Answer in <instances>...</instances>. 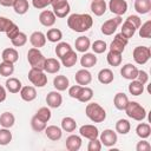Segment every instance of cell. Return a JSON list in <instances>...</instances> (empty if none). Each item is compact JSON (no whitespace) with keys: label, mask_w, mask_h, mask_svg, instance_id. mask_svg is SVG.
<instances>
[{"label":"cell","mask_w":151,"mask_h":151,"mask_svg":"<svg viewBox=\"0 0 151 151\" xmlns=\"http://www.w3.org/2000/svg\"><path fill=\"white\" fill-rule=\"evenodd\" d=\"M93 25V19L87 13H74L67 18V26L74 32H86Z\"/></svg>","instance_id":"1"},{"label":"cell","mask_w":151,"mask_h":151,"mask_svg":"<svg viewBox=\"0 0 151 151\" xmlns=\"http://www.w3.org/2000/svg\"><path fill=\"white\" fill-rule=\"evenodd\" d=\"M85 113L93 123H103L106 119V111L97 103H90L85 107Z\"/></svg>","instance_id":"2"},{"label":"cell","mask_w":151,"mask_h":151,"mask_svg":"<svg viewBox=\"0 0 151 151\" xmlns=\"http://www.w3.org/2000/svg\"><path fill=\"white\" fill-rule=\"evenodd\" d=\"M142 25V20L137 15H129L127 19L124 21L123 26H122V34L126 38L130 39L134 35L136 31L139 28V26Z\"/></svg>","instance_id":"3"},{"label":"cell","mask_w":151,"mask_h":151,"mask_svg":"<svg viewBox=\"0 0 151 151\" xmlns=\"http://www.w3.org/2000/svg\"><path fill=\"white\" fill-rule=\"evenodd\" d=\"M27 60H28V64L31 65V68L44 71L46 58L44 57V54L40 52L39 48H35V47L29 48L27 52Z\"/></svg>","instance_id":"4"},{"label":"cell","mask_w":151,"mask_h":151,"mask_svg":"<svg viewBox=\"0 0 151 151\" xmlns=\"http://www.w3.org/2000/svg\"><path fill=\"white\" fill-rule=\"evenodd\" d=\"M125 112L129 118H132L137 122H142L146 117V110L137 101H129L125 107Z\"/></svg>","instance_id":"5"},{"label":"cell","mask_w":151,"mask_h":151,"mask_svg":"<svg viewBox=\"0 0 151 151\" xmlns=\"http://www.w3.org/2000/svg\"><path fill=\"white\" fill-rule=\"evenodd\" d=\"M28 80L35 86V87H44L47 84V76L41 70L31 68L28 71Z\"/></svg>","instance_id":"6"},{"label":"cell","mask_w":151,"mask_h":151,"mask_svg":"<svg viewBox=\"0 0 151 151\" xmlns=\"http://www.w3.org/2000/svg\"><path fill=\"white\" fill-rule=\"evenodd\" d=\"M51 5L53 8V13L57 18H65L71 11L67 0H52Z\"/></svg>","instance_id":"7"},{"label":"cell","mask_w":151,"mask_h":151,"mask_svg":"<svg viewBox=\"0 0 151 151\" xmlns=\"http://www.w3.org/2000/svg\"><path fill=\"white\" fill-rule=\"evenodd\" d=\"M132 55H133L134 61L138 65H144L149 61V59L151 57V51L146 46H137V47H134Z\"/></svg>","instance_id":"8"},{"label":"cell","mask_w":151,"mask_h":151,"mask_svg":"<svg viewBox=\"0 0 151 151\" xmlns=\"http://www.w3.org/2000/svg\"><path fill=\"white\" fill-rule=\"evenodd\" d=\"M122 21H123V19H122V17H119V15H117V17H114V18H112V19L106 20V21L101 25V27H100L101 33H103L104 35H111V34H113V33L116 32V29L118 28V26L122 24Z\"/></svg>","instance_id":"9"},{"label":"cell","mask_w":151,"mask_h":151,"mask_svg":"<svg viewBox=\"0 0 151 151\" xmlns=\"http://www.w3.org/2000/svg\"><path fill=\"white\" fill-rule=\"evenodd\" d=\"M127 42H129V39H126L122 33H118L114 35V38L110 45V51L117 52V53H123Z\"/></svg>","instance_id":"10"},{"label":"cell","mask_w":151,"mask_h":151,"mask_svg":"<svg viewBox=\"0 0 151 151\" xmlns=\"http://www.w3.org/2000/svg\"><path fill=\"white\" fill-rule=\"evenodd\" d=\"M117 132H114L113 130L106 129L100 133V143L101 145L106 146V147H111L117 143Z\"/></svg>","instance_id":"11"},{"label":"cell","mask_w":151,"mask_h":151,"mask_svg":"<svg viewBox=\"0 0 151 151\" xmlns=\"http://www.w3.org/2000/svg\"><path fill=\"white\" fill-rule=\"evenodd\" d=\"M109 9L113 14L122 17L127 11V2L125 0H110V2H109Z\"/></svg>","instance_id":"12"},{"label":"cell","mask_w":151,"mask_h":151,"mask_svg":"<svg viewBox=\"0 0 151 151\" xmlns=\"http://www.w3.org/2000/svg\"><path fill=\"white\" fill-rule=\"evenodd\" d=\"M61 103H63V97L59 93V91H51L46 96V104L48 107L58 109V107H60Z\"/></svg>","instance_id":"13"},{"label":"cell","mask_w":151,"mask_h":151,"mask_svg":"<svg viewBox=\"0 0 151 151\" xmlns=\"http://www.w3.org/2000/svg\"><path fill=\"white\" fill-rule=\"evenodd\" d=\"M55 20H57V17L54 15L53 11H48V9H45L42 11L40 14H39V21L42 26L45 27H51L55 24Z\"/></svg>","instance_id":"14"},{"label":"cell","mask_w":151,"mask_h":151,"mask_svg":"<svg viewBox=\"0 0 151 151\" xmlns=\"http://www.w3.org/2000/svg\"><path fill=\"white\" fill-rule=\"evenodd\" d=\"M79 133H80L81 137H85L87 139H94V138H98L99 137L98 129L94 125H91V124H86V125L80 126Z\"/></svg>","instance_id":"15"},{"label":"cell","mask_w":151,"mask_h":151,"mask_svg":"<svg viewBox=\"0 0 151 151\" xmlns=\"http://www.w3.org/2000/svg\"><path fill=\"white\" fill-rule=\"evenodd\" d=\"M74 79H76V83L78 85H81V86H86L91 83L92 80V76L90 73V71H87L86 68H81L79 70L76 76H74Z\"/></svg>","instance_id":"16"},{"label":"cell","mask_w":151,"mask_h":151,"mask_svg":"<svg viewBox=\"0 0 151 151\" xmlns=\"http://www.w3.org/2000/svg\"><path fill=\"white\" fill-rule=\"evenodd\" d=\"M29 42L33 47L35 48H40V47H44L45 44H46V35L40 32V31H35L31 34L29 37Z\"/></svg>","instance_id":"17"},{"label":"cell","mask_w":151,"mask_h":151,"mask_svg":"<svg viewBox=\"0 0 151 151\" xmlns=\"http://www.w3.org/2000/svg\"><path fill=\"white\" fill-rule=\"evenodd\" d=\"M120 74L123 78H125L127 80H133L137 78L138 68L133 64H125L120 70Z\"/></svg>","instance_id":"18"},{"label":"cell","mask_w":151,"mask_h":151,"mask_svg":"<svg viewBox=\"0 0 151 151\" xmlns=\"http://www.w3.org/2000/svg\"><path fill=\"white\" fill-rule=\"evenodd\" d=\"M45 134L48 139L53 140V142H57L63 136V130L59 127V126H55V125H50V126H46L45 127Z\"/></svg>","instance_id":"19"},{"label":"cell","mask_w":151,"mask_h":151,"mask_svg":"<svg viewBox=\"0 0 151 151\" xmlns=\"http://www.w3.org/2000/svg\"><path fill=\"white\" fill-rule=\"evenodd\" d=\"M81 147V138L77 134H71L66 138V149L68 151H78Z\"/></svg>","instance_id":"20"},{"label":"cell","mask_w":151,"mask_h":151,"mask_svg":"<svg viewBox=\"0 0 151 151\" xmlns=\"http://www.w3.org/2000/svg\"><path fill=\"white\" fill-rule=\"evenodd\" d=\"M44 71L50 74H54L60 71V63L54 58H46Z\"/></svg>","instance_id":"21"},{"label":"cell","mask_w":151,"mask_h":151,"mask_svg":"<svg viewBox=\"0 0 151 151\" xmlns=\"http://www.w3.org/2000/svg\"><path fill=\"white\" fill-rule=\"evenodd\" d=\"M107 5L105 2V0H93L91 2V11L94 15L100 17L106 12Z\"/></svg>","instance_id":"22"},{"label":"cell","mask_w":151,"mask_h":151,"mask_svg":"<svg viewBox=\"0 0 151 151\" xmlns=\"http://www.w3.org/2000/svg\"><path fill=\"white\" fill-rule=\"evenodd\" d=\"M74 47L78 52H81V53H85L90 47H91V41L87 37H78L74 41Z\"/></svg>","instance_id":"23"},{"label":"cell","mask_w":151,"mask_h":151,"mask_svg":"<svg viewBox=\"0 0 151 151\" xmlns=\"http://www.w3.org/2000/svg\"><path fill=\"white\" fill-rule=\"evenodd\" d=\"M20 97L25 101H33L37 98V91L33 86H24L20 90Z\"/></svg>","instance_id":"24"},{"label":"cell","mask_w":151,"mask_h":151,"mask_svg":"<svg viewBox=\"0 0 151 151\" xmlns=\"http://www.w3.org/2000/svg\"><path fill=\"white\" fill-rule=\"evenodd\" d=\"M127 103H129V98H127V96H126L125 93H123V92H118V93L114 96V98H113V105H114V107H116L117 110H120V111L125 110Z\"/></svg>","instance_id":"25"},{"label":"cell","mask_w":151,"mask_h":151,"mask_svg":"<svg viewBox=\"0 0 151 151\" xmlns=\"http://www.w3.org/2000/svg\"><path fill=\"white\" fill-rule=\"evenodd\" d=\"M1 58H2V61H8V63L14 64L19 59V53L15 48H5L2 51Z\"/></svg>","instance_id":"26"},{"label":"cell","mask_w":151,"mask_h":151,"mask_svg":"<svg viewBox=\"0 0 151 151\" xmlns=\"http://www.w3.org/2000/svg\"><path fill=\"white\" fill-rule=\"evenodd\" d=\"M134 9L139 14H147L151 11V0H134Z\"/></svg>","instance_id":"27"},{"label":"cell","mask_w":151,"mask_h":151,"mask_svg":"<svg viewBox=\"0 0 151 151\" xmlns=\"http://www.w3.org/2000/svg\"><path fill=\"white\" fill-rule=\"evenodd\" d=\"M113 79H114L113 72L110 68H103L98 73V80H99V83H101L104 85L111 84L113 81Z\"/></svg>","instance_id":"28"},{"label":"cell","mask_w":151,"mask_h":151,"mask_svg":"<svg viewBox=\"0 0 151 151\" xmlns=\"http://www.w3.org/2000/svg\"><path fill=\"white\" fill-rule=\"evenodd\" d=\"M68 85H70L68 78L66 76H64V74L57 76L53 79V86L55 87L57 91H65L66 88H68Z\"/></svg>","instance_id":"29"},{"label":"cell","mask_w":151,"mask_h":151,"mask_svg":"<svg viewBox=\"0 0 151 151\" xmlns=\"http://www.w3.org/2000/svg\"><path fill=\"white\" fill-rule=\"evenodd\" d=\"M61 64L65 66V67H72L77 64V60H78V55L76 53V51L71 50L70 52H67L61 59Z\"/></svg>","instance_id":"30"},{"label":"cell","mask_w":151,"mask_h":151,"mask_svg":"<svg viewBox=\"0 0 151 151\" xmlns=\"http://www.w3.org/2000/svg\"><path fill=\"white\" fill-rule=\"evenodd\" d=\"M5 85H6L7 91H9L11 93H18V92H20V90L22 87L21 81L18 78H13V77L8 78L6 80V83H5Z\"/></svg>","instance_id":"31"},{"label":"cell","mask_w":151,"mask_h":151,"mask_svg":"<svg viewBox=\"0 0 151 151\" xmlns=\"http://www.w3.org/2000/svg\"><path fill=\"white\" fill-rule=\"evenodd\" d=\"M96 64H97L96 53H85V54L81 57V59H80V65H81L84 68L93 67Z\"/></svg>","instance_id":"32"},{"label":"cell","mask_w":151,"mask_h":151,"mask_svg":"<svg viewBox=\"0 0 151 151\" xmlns=\"http://www.w3.org/2000/svg\"><path fill=\"white\" fill-rule=\"evenodd\" d=\"M136 133L139 138L142 139H146L147 137H150L151 134V126L147 123H140L137 125L136 127Z\"/></svg>","instance_id":"33"},{"label":"cell","mask_w":151,"mask_h":151,"mask_svg":"<svg viewBox=\"0 0 151 151\" xmlns=\"http://www.w3.org/2000/svg\"><path fill=\"white\" fill-rule=\"evenodd\" d=\"M14 123H15V118H14L13 113H11V112L1 113V116H0V125L2 127L9 129V127H12L14 125Z\"/></svg>","instance_id":"34"},{"label":"cell","mask_w":151,"mask_h":151,"mask_svg":"<svg viewBox=\"0 0 151 151\" xmlns=\"http://www.w3.org/2000/svg\"><path fill=\"white\" fill-rule=\"evenodd\" d=\"M13 8L17 14L22 15L29 9V4L27 0H15V2L13 4Z\"/></svg>","instance_id":"35"},{"label":"cell","mask_w":151,"mask_h":151,"mask_svg":"<svg viewBox=\"0 0 151 151\" xmlns=\"http://www.w3.org/2000/svg\"><path fill=\"white\" fill-rule=\"evenodd\" d=\"M129 92L132 96H139L144 92V85L140 81H138L137 79H133L129 84Z\"/></svg>","instance_id":"36"},{"label":"cell","mask_w":151,"mask_h":151,"mask_svg":"<svg viewBox=\"0 0 151 151\" xmlns=\"http://www.w3.org/2000/svg\"><path fill=\"white\" fill-rule=\"evenodd\" d=\"M92 97H93V90L87 86H81V90H80L77 99L81 103H87L92 99Z\"/></svg>","instance_id":"37"},{"label":"cell","mask_w":151,"mask_h":151,"mask_svg":"<svg viewBox=\"0 0 151 151\" xmlns=\"http://www.w3.org/2000/svg\"><path fill=\"white\" fill-rule=\"evenodd\" d=\"M130 129H131V124L127 119H119L116 123V132L120 134H127L130 132Z\"/></svg>","instance_id":"38"},{"label":"cell","mask_w":151,"mask_h":151,"mask_svg":"<svg viewBox=\"0 0 151 151\" xmlns=\"http://www.w3.org/2000/svg\"><path fill=\"white\" fill-rule=\"evenodd\" d=\"M77 129V123L72 117H65L61 120V130L66 132H73Z\"/></svg>","instance_id":"39"},{"label":"cell","mask_w":151,"mask_h":151,"mask_svg":"<svg viewBox=\"0 0 151 151\" xmlns=\"http://www.w3.org/2000/svg\"><path fill=\"white\" fill-rule=\"evenodd\" d=\"M45 35H46V39L51 42H59L63 38V33L58 28H50Z\"/></svg>","instance_id":"40"},{"label":"cell","mask_w":151,"mask_h":151,"mask_svg":"<svg viewBox=\"0 0 151 151\" xmlns=\"http://www.w3.org/2000/svg\"><path fill=\"white\" fill-rule=\"evenodd\" d=\"M106 60L109 63V65L116 67V66H119L122 64V53H117V52H112L110 51L106 55Z\"/></svg>","instance_id":"41"},{"label":"cell","mask_w":151,"mask_h":151,"mask_svg":"<svg viewBox=\"0 0 151 151\" xmlns=\"http://www.w3.org/2000/svg\"><path fill=\"white\" fill-rule=\"evenodd\" d=\"M14 72V64L8 61H2L0 64V76L2 77H9Z\"/></svg>","instance_id":"42"},{"label":"cell","mask_w":151,"mask_h":151,"mask_svg":"<svg viewBox=\"0 0 151 151\" xmlns=\"http://www.w3.org/2000/svg\"><path fill=\"white\" fill-rule=\"evenodd\" d=\"M72 50V47H71V45L68 44V42H59L58 45H57V47H55V50H54V52H55V54H57V57L58 58H63L67 52H70Z\"/></svg>","instance_id":"43"},{"label":"cell","mask_w":151,"mask_h":151,"mask_svg":"<svg viewBox=\"0 0 151 151\" xmlns=\"http://www.w3.org/2000/svg\"><path fill=\"white\" fill-rule=\"evenodd\" d=\"M31 126H32L33 131H35V132H41V131L45 130L46 123L42 122L41 119H39V118L34 114V116L32 117V119H31Z\"/></svg>","instance_id":"44"},{"label":"cell","mask_w":151,"mask_h":151,"mask_svg":"<svg viewBox=\"0 0 151 151\" xmlns=\"http://www.w3.org/2000/svg\"><path fill=\"white\" fill-rule=\"evenodd\" d=\"M139 37L146 39L151 37V20H147L142 26H139Z\"/></svg>","instance_id":"45"},{"label":"cell","mask_w":151,"mask_h":151,"mask_svg":"<svg viewBox=\"0 0 151 151\" xmlns=\"http://www.w3.org/2000/svg\"><path fill=\"white\" fill-rule=\"evenodd\" d=\"M12 45L15 46V47H21L24 46L26 42H27V35L24 33V32H19L12 40Z\"/></svg>","instance_id":"46"},{"label":"cell","mask_w":151,"mask_h":151,"mask_svg":"<svg viewBox=\"0 0 151 151\" xmlns=\"http://www.w3.org/2000/svg\"><path fill=\"white\" fill-rule=\"evenodd\" d=\"M91 48L93 50V53H97V54H100V53H104L107 48V45L104 40H96L93 41V44L91 45Z\"/></svg>","instance_id":"47"},{"label":"cell","mask_w":151,"mask_h":151,"mask_svg":"<svg viewBox=\"0 0 151 151\" xmlns=\"http://www.w3.org/2000/svg\"><path fill=\"white\" fill-rule=\"evenodd\" d=\"M35 116H37L39 119H41L42 122L47 123V122L51 119L52 113H51V110H50L48 107H45V106H44V107H40V109L37 111Z\"/></svg>","instance_id":"48"},{"label":"cell","mask_w":151,"mask_h":151,"mask_svg":"<svg viewBox=\"0 0 151 151\" xmlns=\"http://www.w3.org/2000/svg\"><path fill=\"white\" fill-rule=\"evenodd\" d=\"M12 140V133L8 129H0V145H7Z\"/></svg>","instance_id":"49"},{"label":"cell","mask_w":151,"mask_h":151,"mask_svg":"<svg viewBox=\"0 0 151 151\" xmlns=\"http://www.w3.org/2000/svg\"><path fill=\"white\" fill-rule=\"evenodd\" d=\"M101 143L98 138H94V139H90L88 142V145H87V150L88 151H100L101 150Z\"/></svg>","instance_id":"50"},{"label":"cell","mask_w":151,"mask_h":151,"mask_svg":"<svg viewBox=\"0 0 151 151\" xmlns=\"http://www.w3.org/2000/svg\"><path fill=\"white\" fill-rule=\"evenodd\" d=\"M51 2H52V0H32V5L37 9L46 8L47 6L51 5Z\"/></svg>","instance_id":"51"},{"label":"cell","mask_w":151,"mask_h":151,"mask_svg":"<svg viewBox=\"0 0 151 151\" xmlns=\"http://www.w3.org/2000/svg\"><path fill=\"white\" fill-rule=\"evenodd\" d=\"M19 32H20V31H19V27L13 22V24H12V25L6 29V32H5V33H6L7 38H9V39L12 40V39H13V38L19 33Z\"/></svg>","instance_id":"52"},{"label":"cell","mask_w":151,"mask_h":151,"mask_svg":"<svg viewBox=\"0 0 151 151\" xmlns=\"http://www.w3.org/2000/svg\"><path fill=\"white\" fill-rule=\"evenodd\" d=\"M13 24V21L6 17H0V32H6V29Z\"/></svg>","instance_id":"53"},{"label":"cell","mask_w":151,"mask_h":151,"mask_svg":"<svg viewBox=\"0 0 151 151\" xmlns=\"http://www.w3.org/2000/svg\"><path fill=\"white\" fill-rule=\"evenodd\" d=\"M136 150H137V151H150V150H151V145H150V143L146 142V140H140V142L137 143Z\"/></svg>","instance_id":"54"},{"label":"cell","mask_w":151,"mask_h":151,"mask_svg":"<svg viewBox=\"0 0 151 151\" xmlns=\"http://www.w3.org/2000/svg\"><path fill=\"white\" fill-rule=\"evenodd\" d=\"M136 79L138 81H140L143 85H145L149 81V74H147V72H145L143 70H138V74H137V78Z\"/></svg>","instance_id":"55"},{"label":"cell","mask_w":151,"mask_h":151,"mask_svg":"<svg viewBox=\"0 0 151 151\" xmlns=\"http://www.w3.org/2000/svg\"><path fill=\"white\" fill-rule=\"evenodd\" d=\"M80 90H81V85H73V86H71V87L68 88V94H70V97L77 99L78 96H79Z\"/></svg>","instance_id":"56"},{"label":"cell","mask_w":151,"mask_h":151,"mask_svg":"<svg viewBox=\"0 0 151 151\" xmlns=\"http://www.w3.org/2000/svg\"><path fill=\"white\" fill-rule=\"evenodd\" d=\"M14 2H15V0H0V5L5 6V7H11V6H13Z\"/></svg>","instance_id":"57"},{"label":"cell","mask_w":151,"mask_h":151,"mask_svg":"<svg viewBox=\"0 0 151 151\" xmlns=\"http://www.w3.org/2000/svg\"><path fill=\"white\" fill-rule=\"evenodd\" d=\"M6 99V90L0 85V103H2Z\"/></svg>","instance_id":"58"},{"label":"cell","mask_w":151,"mask_h":151,"mask_svg":"<svg viewBox=\"0 0 151 151\" xmlns=\"http://www.w3.org/2000/svg\"><path fill=\"white\" fill-rule=\"evenodd\" d=\"M92 1H93V0H92Z\"/></svg>","instance_id":"59"}]
</instances>
